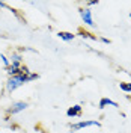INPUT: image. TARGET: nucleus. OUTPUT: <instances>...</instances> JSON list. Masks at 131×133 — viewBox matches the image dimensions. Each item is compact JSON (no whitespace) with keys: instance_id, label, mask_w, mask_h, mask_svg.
Listing matches in <instances>:
<instances>
[{"instance_id":"1","label":"nucleus","mask_w":131,"mask_h":133,"mask_svg":"<svg viewBox=\"0 0 131 133\" xmlns=\"http://www.w3.org/2000/svg\"><path fill=\"white\" fill-rule=\"evenodd\" d=\"M27 74H18V76H14V77H9L8 82H6V91L11 94V92H14L15 89H18L20 86H23L24 83H27Z\"/></svg>"},{"instance_id":"2","label":"nucleus","mask_w":131,"mask_h":133,"mask_svg":"<svg viewBox=\"0 0 131 133\" xmlns=\"http://www.w3.org/2000/svg\"><path fill=\"white\" fill-rule=\"evenodd\" d=\"M27 106H29L27 101H15V103H12V104L6 109V121H9V116L11 115L20 114V112H23L24 109H27Z\"/></svg>"},{"instance_id":"3","label":"nucleus","mask_w":131,"mask_h":133,"mask_svg":"<svg viewBox=\"0 0 131 133\" xmlns=\"http://www.w3.org/2000/svg\"><path fill=\"white\" fill-rule=\"evenodd\" d=\"M90 125L101 127V123H98V121H80V123H75V124H69V129L72 132H75V130H80V129H84V127H90Z\"/></svg>"},{"instance_id":"4","label":"nucleus","mask_w":131,"mask_h":133,"mask_svg":"<svg viewBox=\"0 0 131 133\" xmlns=\"http://www.w3.org/2000/svg\"><path fill=\"white\" fill-rule=\"evenodd\" d=\"M80 17L88 26H93V18H92V11L89 8H80Z\"/></svg>"},{"instance_id":"5","label":"nucleus","mask_w":131,"mask_h":133,"mask_svg":"<svg viewBox=\"0 0 131 133\" xmlns=\"http://www.w3.org/2000/svg\"><path fill=\"white\" fill-rule=\"evenodd\" d=\"M9 62H11V65L17 66V68H20V66L23 65V56H21V53H11V56H9Z\"/></svg>"},{"instance_id":"6","label":"nucleus","mask_w":131,"mask_h":133,"mask_svg":"<svg viewBox=\"0 0 131 133\" xmlns=\"http://www.w3.org/2000/svg\"><path fill=\"white\" fill-rule=\"evenodd\" d=\"M82 112L83 109L80 104H75V106H72V108H69L68 110H66V115L69 116V118H74V116H82Z\"/></svg>"},{"instance_id":"7","label":"nucleus","mask_w":131,"mask_h":133,"mask_svg":"<svg viewBox=\"0 0 131 133\" xmlns=\"http://www.w3.org/2000/svg\"><path fill=\"white\" fill-rule=\"evenodd\" d=\"M106 106H113V108H118V103L113 101V100H110V98H101V101H99V109H104Z\"/></svg>"},{"instance_id":"8","label":"nucleus","mask_w":131,"mask_h":133,"mask_svg":"<svg viewBox=\"0 0 131 133\" xmlns=\"http://www.w3.org/2000/svg\"><path fill=\"white\" fill-rule=\"evenodd\" d=\"M57 36L60 38V39H63V41H72L74 38H75V35L71 32H63V30H60V32L57 33Z\"/></svg>"},{"instance_id":"9","label":"nucleus","mask_w":131,"mask_h":133,"mask_svg":"<svg viewBox=\"0 0 131 133\" xmlns=\"http://www.w3.org/2000/svg\"><path fill=\"white\" fill-rule=\"evenodd\" d=\"M119 88H121V91H123V92H131V83L121 82L119 83Z\"/></svg>"},{"instance_id":"10","label":"nucleus","mask_w":131,"mask_h":133,"mask_svg":"<svg viewBox=\"0 0 131 133\" xmlns=\"http://www.w3.org/2000/svg\"><path fill=\"white\" fill-rule=\"evenodd\" d=\"M80 35H82L83 38H88V39H92V41H97V36H93L92 33H89V32H84V30H80Z\"/></svg>"},{"instance_id":"11","label":"nucleus","mask_w":131,"mask_h":133,"mask_svg":"<svg viewBox=\"0 0 131 133\" xmlns=\"http://www.w3.org/2000/svg\"><path fill=\"white\" fill-rule=\"evenodd\" d=\"M0 59L3 61V65H5V68H8V66L11 65V62H9V58H6L3 53H0Z\"/></svg>"},{"instance_id":"12","label":"nucleus","mask_w":131,"mask_h":133,"mask_svg":"<svg viewBox=\"0 0 131 133\" xmlns=\"http://www.w3.org/2000/svg\"><path fill=\"white\" fill-rule=\"evenodd\" d=\"M38 77H39V74H36V73H32V71H30V73L27 74V80H29V82H32V80H36Z\"/></svg>"},{"instance_id":"13","label":"nucleus","mask_w":131,"mask_h":133,"mask_svg":"<svg viewBox=\"0 0 131 133\" xmlns=\"http://www.w3.org/2000/svg\"><path fill=\"white\" fill-rule=\"evenodd\" d=\"M101 41L104 42V44H110V39H107V38H101Z\"/></svg>"},{"instance_id":"14","label":"nucleus","mask_w":131,"mask_h":133,"mask_svg":"<svg viewBox=\"0 0 131 133\" xmlns=\"http://www.w3.org/2000/svg\"><path fill=\"white\" fill-rule=\"evenodd\" d=\"M93 5H98V2H88V6H93Z\"/></svg>"},{"instance_id":"15","label":"nucleus","mask_w":131,"mask_h":133,"mask_svg":"<svg viewBox=\"0 0 131 133\" xmlns=\"http://www.w3.org/2000/svg\"><path fill=\"white\" fill-rule=\"evenodd\" d=\"M5 6H6V5H5L3 2H0V8H5Z\"/></svg>"},{"instance_id":"16","label":"nucleus","mask_w":131,"mask_h":133,"mask_svg":"<svg viewBox=\"0 0 131 133\" xmlns=\"http://www.w3.org/2000/svg\"><path fill=\"white\" fill-rule=\"evenodd\" d=\"M130 18H131V14H130Z\"/></svg>"}]
</instances>
